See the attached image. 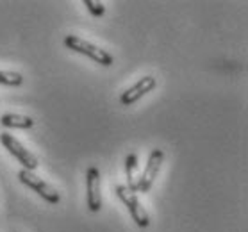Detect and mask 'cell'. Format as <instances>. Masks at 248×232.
<instances>
[{"label": "cell", "mask_w": 248, "mask_h": 232, "mask_svg": "<svg viewBox=\"0 0 248 232\" xmlns=\"http://www.w3.org/2000/svg\"><path fill=\"white\" fill-rule=\"evenodd\" d=\"M18 181L22 182L23 186L31 187L32 191H36L43 200H46L48 204H59L61 202V195L56 187L48 184L46 181H43L41 177H38L34 171L29 170H20L18 171Z\"/></svg>", "instance_id": "cell-2"}, {"label": "cell", "mask_w": 248, "mask_h": 232, "mask_svg": "<svg viewBox=\"0 0 248 232\" xmlns=\"http://www.w3.org/2000/svg\"><path fill=\"white\" fill-rule=\"evenodd\" d=\"M23 82V75L18 72H6L0 70V84L4 86H20Z\"/></svg>", "instance_id": "cell-10"}, {"label": "cell", "mask_w": 248, "mask_h": 232, "mask_svg": "<svg viewBox=\"0 0 248 232\" xmlns=\"http://www.w3.org/2000/svg\"><path fill=\"white\" fill-rule=\"evenodd\" d=\"M86 204L91 213H98L102 209L100 171L96 166H90L86 171Z\"/></svg>", "instance_id": "cell-5"}, {"label": "cell", "mask_w": 248, "mask_h": 232, "mask_svg": "<svg viewBox=\"0 0 248 232\" xmlns=\"http://www.w3.org/2000/svg\"><path fill=\"white\" fill-rule=\"evenodd\" d=\"M86 7H88V11L93 15V16H104V13H106V7H104V4L102 2H96V0H84L82 2Z\"/></svg>", "instance_id": "cell-11"}, {"label": "cell", "mask_w": 248, "mask_h": 232, "mask_svg": "<svg viewBox=\"0 0 248 232\" xmlns=\"http://www.w3.org/2000/svg\"><path fill=\"white\" fill-rule=\"evenodd\" d=\"M0 143L6 147V150H9V154H11L13 157L20 161V164H23V170L34 171L38 168V164H40L38 163V157L31 150H27V148L23 147L16 138L11 136L9 132H0Z\"/></svg>", "instance_id": "cell-4"}, {"label": "cell", "mask_w": 248, "mask_h": 232, "mask_svg": "<svg viewBox=\"0 0 248 232\" xmlns=\"http://www.w3.org/2000/svg\"><path fill=\"white\" fill-rule=\"evenodd\" d=\"M163 159H164V152L161 148H154L152 152H150L147 166H145L143 173L140 175V186H138V191L140 193L150 191V187H152L154 181L157 179V173H159V170H161Z\"/></svg>", "instance_id": "cell-6"}, {"label": "cell", "mask_w": 248, "mask_h": 232, "mask_svg": "<svg viewBox=\"0 0 248 232\" xmlns=\"http://www.w3.org/2000/svg\"><path fill=\"white\" fill-rule=\"evenodd\" d=\"M116 195H118L120 200L127 205V209H129V213H130V218L134 220L136 225L140 227V229H147V227L150 225V216H148L147 209L141 205L138 195H136L134 191H130L129 187L124 186V184L116 186Z\"/></svg>", "instance_id": "cell-3"}, {"label": "cell", "mask_w": 248, "mask_h": 232, "mask_svg": "<svg viewBox=\"0 0 248 232\" xmlns=\"http://www.w3.org/2000/svg\"><path fill=\"white\" fill-rule=\"evenodd\" d=\"M0 124L7 129H31L34 127V120L31 116H23V114L7 113L0 118Z\"/></svg>", "instance_id": "cell-9"}, {"label": "cell", "mask_w": 248, "mask_h": 232, "mask_svg": "<svg viewBox=\"0 0 248 232\" xmlns=\"http://www.w3.org/2000/svg\"><path fill=\"white\" fill-rule=\"evenodd\" d=\"M155 79H154L152 75H147V77H143V79H140L138 82H136L134 86H130L129 90H125L124 93H122V104L124 106H132V104H136L140 98H143V96L147 95V93H150V91L155 88Z\"/></svg>", "instance_id": "cell-7"}, {"label": "cell", "mask_w": 248, "mask_h": 232, "mask_svg": "<svg viewBox=\"0 0 248 232\" xmlns=\"http://www.w3.org/2000/svg\"><path fill=\"white\" fill-rule=\"evenodd\" d=\"M125 173H127V187L130 191L138 193V186H140V166H138V155L136 154H129L125 157Z\"/></svg>", "instance_id": "cell-8"}, {"label": "cell", "mask_w": 248, "mask_h": 232, "mask_svg": "<svg viewBox=\"0 0 248 232\" xmlns=\"http://www.w3.org/2000/svg\"><path fill=\"white\" fill-rule=\"evenodd\" d=\"M64 45L70 48V50L77 52V54H82V56H88L90 59H93L95 62L102 64V66H111L114 62V57L109 54L108 50H104L100 46L93 45L90 41L82 40L79 36H66L64 38Z\"/></svg>", "instance_id": "cell-1"}]
</instances>
